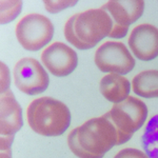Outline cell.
<instances>
[{"label": "cell", "mask_w": 158, "mask_h": 158, "mask_svg": "<svg viewBox=\"0 0 158 158\" xmlns=\"http://www.w3.org/2000/svg\"><path fill=\"white\" fill-rule=\"evenodd\" d=\"M117 141L115 127L104 115L89 119L68 136L69 148L78 158H103Z\"/></svg>", "instance_id": "1"}, {"label": "cell", "mask_w": 158, "mask_h": 158, "mask_svg": "<svg viewBox=\"0 0 158 158\" xmlns=\"http://www.w3.org/2000/svg\"><path fill=\"white\" fill-rule=\"evenodd\" d=\"M113 30V21L102 7L90 9L70 17L64 24V37L78 50H90Z\"/></svg>", "instance_id": "2"}, {"label": "cell", "mask_w": 158, "mask_h": 158, "mask_svg": "<svg viewBox=\"0 0 158 158\" xmlns=\"http://www.w3.org/2000/svg\"><path fill=\"white\" fill-rule=\"evenodd\" d=\"M27 123L35 133L48 137L60 136L71 124V112L63 102L52 97L34 99L27 111Z\"/></svg>", "instance_id": "3"}, {"label": "cell", "mask_w": 158, "mask_h": 158, "mask_svg": "<svg viewBox=\"0 0 158 158\" xmlns=\"http://www.w3.org/2000/svg\"><path fill=\"white\" fill-rule=\"evenodd\" d=\"M104 116L115 127L118 135L117 146H120L128 142L135 132L144 126L148 118V108L142 100L129 96L122 102L114 104Z\"/></svg>", "instance_id": "4"}, {"label": "cell", "mask_w": 158, "mask_h": 158, "mask_svg": "<svg viewBox=\"0 0 158 158\" xmlns=\"http://www.w3.org/2000/svg\"><path fill=\"white\" fill-rule=\"evenodd\" d=\"M55 27L52 21L41 14H29L16 24V38L23 49L31 52L47 47L54 37Z\"/></svg>", "instance_id": "5"}, {"label": "cell", "mask_w": 158, "mask_h": 158, "mask_svg": "<svg viewBox=\"0 0 158 158\" xmlns=\"http://www.w3.org/2000/svg\"><path fill=\"white\" fill-rule=\"evenodd\" d=\"M94 62L103 73L126 75L135 68V58L119 41H106L96 50Z\"/></svg>", "instance_id": "6"}, {"label": "cell", "mask_w": 158, "mask_h": 158, "mask_svg": "<svg viewBox=\"0 0 158 158\" xmlns=\"http://www.w3.org/2000/svg\"><path fill=\"white\" fill-rule=\"evenodd\" d=\"M15 85L30 96L43 93L50 83L49 74L38 60L31 57L20 59L14 67Z\"/></svg>", "instance_id": "7"}, {"label": "cell", "mask_w": 158, "mask_h": 158, "mask_svg": "<svg viewBox=\"0 0 158 158\" xmlns=\"http://www.w3.org/2000/svg\"><path fill=\"white\" fill-rule=\"evenodd\" d=\"M111 16L113 30L109 37L121 39L127 36L129 27L142 16L144 11L143 1H108L101 6Z\"/></svg>", "instance_id": "8"}, {"label": "cell", "mask_w": 158, "mask_h": 158, "mask_svg": "<svg viewBox=\"0 0 158 158\" xmlns=\"http://www.w3.org/2000/svg\"><path fill=\"white\" fill-rule=\"evenodd\" d=\"M41 61L52 75L56 77H65L76 70L78 65V56L72 48L56 41L42 51Z\"/></svg>", "instance_id": "9"}, {"label": "cell", "mask_w": 158, "mask_h": 158, "mask_svg": "<svg viewBox=\"0 0 158 158\" xmlns=\"http://www.w3.org/2000/svg\"><path fill=\"white\" fill-rule=\"evenodd\" d=\"M129 48L137 59L154 60L158 57V29L150 23L136 25L130 33Z\"/></svg>", "instance_id": "10"}, {"label": "cell", "mask_w": 158, "mask_h": 158, "mask_svg": "<svg viewBox=\"0 0 158 158\" xmlns=\"http://www.w3.org/2000/svg\"><path fill=\"white\" fill-rule=\"evenodd\" d=\"M1 117H0V132L1 136H15L22 128V109L11 90L4 92L0 97Z\"/></svg>", "instance_id": "11"}, {"label": "cell", "mask_w": 158, "mask_h": 158, "mask_svg": "<svg viewBox=\"0 0 158 158\" xmlns=\"http://www.w3.org/2000/svg\"><path fill=\"white\" fill-rule=\"evenodd\" d=\"M131 82L123 75L106 74L100 80V93L110 102L119 103L130 96Z\"/></svg>", "instance_id": "12"}, {"label": "cell", "mask_w": 158, "mask_h": 158, "mask_svg": "<svg viewBox=\"0 0 158 158\" xmlns=\"http://www.w3.org/2000/svg\"><path fill=\"white\" fill-rule=\"evenodd\" d=\"M132 89L139 97L158 98V71L148 70L137 74L132 81Z\"/></svg>", "instance_id": "13"}, {"label": "cell", "mask_w": 158, "mask_h": 158, "mask_svg": "<svg viewBox=\"0 0 158 158\" xmlns=\"http://www.w3.org/2000/svg\"><path fill=\"white\" fill-rule=\"evenodd\" d=\"M142 147L150 158H158V114L148 122L142 135Z\"/></svg>", "instance_id": "14"}, {"label": "cell", "mask_w": 158, "mask_h": 158, "mask_svg": "<svg viewBox=\"0 0 158 158\" xmlns=\"http://www.w3.org/2000/svg\"><path fill=\"white\" fill-rule=\"evenodd\" d=\"M1 7V15L0 20L1 24H6L12 22L18 17V15L22 11V2L21 1H6L2 0L0 2Z\"/></svg>", "instance_id": "15"}, {"label": "cell", "mask_w": 158, "mask_h": 158, "mask_svg": "<svg viewBox=\"0 0 158 158\" xmlns=\"http://www.w3.org/2000/svg\"><path fill=\"white\" fill-rule=\"evenodd\" d=\"M77 4V1H44V6L49 13L56 14L60 11L74 6Z\"/></svg>", "instance_id": "16"}, {"label": "cell", "mask_w": 158, "mask_h": 158, "mask_svg": "<svg viewBox=\"0 0 158 158\" xmlns=\"http://www.w3.org/2000/svg\"><path fill=\"white\" fill-rule=\"evenodd\" d=\"M114 158H150L146 152L141 150L133 149V148H127V149L120 150Z\"/></svg>", "instance_id": "17"}, {"label": "cell", "mask_w": 158, "mask_h": 158, "mask_svg": "<svg viewBox=\"0 0 158 158\" xmlns=\"http://www.w3.org/2000/svg\"><path fill=\"white\" fill-rule=\"evenodd\" d=\"M15 136H1L0 139V158H12V144Z\"/></svg>", "instance_id": "18"}, {"label": "cell", "mask_w": 158, "mask_h": 158, "mask_svg": "<svg viewBox=\"0 0 158 158\" xmlns=\"http://www.w3.org/2000/svg\"><path fill=\"white\" fill-rule=\"evenodd\" d=\"M0 72H1V94L10 90L11 85V76L10 70L4 62L0 63Z\"/></svg>", "instance_id": "19"}]
</instances>
